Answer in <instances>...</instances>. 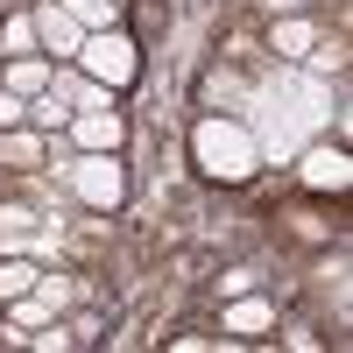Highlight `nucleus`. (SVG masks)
I'll use <instances>...</instances> for the list:
<instances>
[{
  "label": "nucleus",
  "instance_id": "nucleus-11",
  "mask_svg": "<svg viewBox=\"0 0 353 353\" xmlns=\"http://www.w3.org/2000/svg\"><path fill=\"white\" fill-rule=\"evenodd\" d=\"M269 43H276V57H304V50L318 43V28H311L304 14H276V36H269Z\"/></svg>",
  "mask_w": 353,
  "mask_h": 353
},
{
  "label": "nucleus",
  "instance_id": "nucleus-2",
  "mask_svg": "<svg viewBox=\"0 0 353 353\" xmlns=\"http://www.w3.org/2000/svg\"><path fill=\"white\" fill-rule=\"evenodd\" d=\"M71 64L92 78V85H106V92H121V85H134V71H141V50L121 36V28H92V36L78 43V57Z\"/></svg>",
  "mask_w": 353,
  "mask_h": 353
},
{
  "label": "nucleus",
  "instance_id": "nucleus-13",
  "mask_svg": "<svg viewBox=\"0 0 353 353\" xmlns=\"http://www.w3.org/2000/svg\"><path fill=\"white\" fill-rule=\"evenodd\" d=\"M36 261H14V254H0V304H14L21 297V290H36Z\"/></svg>",
  "mask_w": 353,
  "mask_h": 353
},
{
  "label": "nucleus",
  "instance_id": "nucleus-15",
  "mask_svg": "<svg viewBox=\"0 0 353 353\" xmlns=\"http://www.w3.org/2000/svg\"><path fill=\"white\" fill-rule=\"evenodd\" d=\"M36 297H43V304H50V311H64V304H71V297H78V290H71V283H64V276H36Z\"/></svg>",
  "mask_w": 353,
  "mask_h": 353
},
{
  "label": "nucleus",
  "instance_id": "nucleus-14",
  "mask_svg": "<svg viewBox=\"0 0 353 353\" xmlns=\"http://www.w3.org/2000/svg\"><path fill=\"white\" fill-rule=\"evenodd\" d=\"M57 8H71L85 28H113V14H121V0H57Z\"/></svg>",
  "mask_w": 353,
  "mask_h": 353
},
{
  "label": "nucleus",
  "instance_id": "nucleus-7",
  "mask_svg": "<svg viewBox=\"0 0 353 353\" xmlns=\"http://www.w3.org/2000/svg\"><path fill=\"white\" fill-rule=\"evenodd\" d=\"M304 184H311V191H346V184H353L346 149H311V156H304Z\"/></svg>",
  "mask_w": 353,
  "mask_h": 353
},
{
  "label": "nucleus",
  "instance_id": "nucleus-18",
  "mask_svg": "<svg viewBox=\"0 0 353 353\" xmlns=\"http://www.w3.org/2000/svg\"><path fill=\"white\" fill-rule=\"evenodd\" d=\"M304 8V0H269V14H297Z\"/></svg>",
  "mask_w": 353,
  "mask_h": 353
},
{
  "label": "nucleus",
  "instance_id": "nucleus-8",
  "mask_svg": "<svg viewBox=\"0 0 353 353\" xmlns=\"http://www.w3.org/2000/svg\"><path fill=\"white\" fill-rule=\"evenodd\" d=\"M50 78H57V64L36 50V57H8V92H21V99H36V92H50Z\"/></svg>",
  "mask_w": 353,
  "mask_h": 353
},
{
  "label": "nucleus",
  "instance_id": "nucleus-12",
  "mask_svg": "<svg viewBox=\"0 0 353 353\" xmlns=\"http://www.w3.org/2000/svg\"><path fill=\"white\" fill-rule=\"evenodd\" d=\"M0 57H36V14H8L0 21Z\"/></svg>",
  "mask_w": 353,
  "mask_h": 353
},
{
  "label": "nucleus",
  "instance_id": "nucleus-17",
  "mask_svg": "<svg viewBox=\"0 0 353 353\" xmlns=\"http://www.w3.org/2000/svg\"><path fill=\"white\" fill-rule=\"evenodd\" d=\"M254 283H261L254 269H233V276H219V290H226V297H241V290H254Z\"/></svg>",
  "mask_w": 353,
  "mask_h": 353
},
{
  "label": "nucleus",
  "instance_id": "nucleus-10",
  "mask_svg": "<svg viewBox=\"0 0 353 353\" xmlns=\"http://www.w3.org/2000/svg\"><path fill=\"white\" fill-rule=\"evenodd\" d=\"M0 163L36 170V163H43V134H36V128H0Z\"/></svg>",
  "mask_w": 353,
  "mask_h": 353
},
{
  "label": "nucleus",
  "instance_id": "nucleus-9",
  "mask_svg": "<svg viewBox=\"0 0 353 353\" xmlns=\"http://www.w3.org/2000/svg\"><path fill=\"white\" fill-rule=\"evenodd\" d=\"M71 113H78V106L50 85V92H36V99H28V128H36V134H64V128H71Z\"/></svg>",
  "mask_w": 353,
  "mask_h": 353
},
{
  "label": "nucleus",
  "instance_id": "nucleus-16",
  "mask_svg": "<svg viewBox=\"0 0 353 353\" xmlns=\"http://www.w3.org/2000/svg\"><path fill=\"white\" fill-rule=\"evenodd\" d=\"M0 128H28V99L8 92V85H0Z\"/></svg>",
  "mask_w": 353,
  "mask_h": 353
},
{
  "label": "nucleus",
  "instance_id": "nucleus-6",
  "mask_svg": "<svg viewBox=\"0 0 353 353\" xmlns=\"http://www.w3.org/2000/svg\"><path fill=\"white\" fill-rule=\"evenodd\" d=\"M269 325H276V304H269V297H254V290L226 297V318H219V332H233V339H261Z\"/></svg>",
  "mask_w": 353,
  "mask_h": 353
},
{
  "label": "nucleus",
  "instance_id": "nucleus-5",
  "mask_svg": "<svg viewBox=\"0 0 353 353\" xmlns=\"http://www.w3.org/2000/svg\"><path fill=\"white\" fill-rule=\"evenodd\" d=\"M85 36H92V28H85L71 8H57V0H43V8H36V50H50V57H64V64H71Z\"/></svg>",
  "mask_w": 353,
  "mask_h": 353
},
{
  "label": "nucleus",
  "instance_id": "nucleus-4",
  "mask_svg": "<svg viewBox=\"0 0 353 353\" xmlns=\"http://www.w3.org/2000/svg\"><path fill=\"white\" fill-rule=\"evenodd\" d=\"M64 141H71L78 156H85V149H121V141H128V121H121L113 106H78L71 128H64Z\"/></svg>",
  "mask_w": 353,
  "mask_h": 353
},
{
  "label": "nucleus",
  "instance_id": "nucleus-3",
  "mask_svg": "<svg viewBox=\"0 0 353 353\" xmlns=\"http://www.w3.org/2000/svg\"><path fill=\"white\" fill-rule=\"evenodd\" d=\"M64 184L78 191V205H92V212H113V205L128 198V170H121V149H85V156H71Z\"/></svg>",
  "mask_w": 353,
  "mask_h": 353
},
{
  "label": "nucleus",
  "instance_id": "nucleus-1",
  "mask_svg": "<svg viewBox=\"0 0 353 353\" xmlns=\"http://www.w3.org/2000/svg\"><path fill=\"white\" fill-rule=\"evenodd\" d=\"M191 163L205 176H219V184H241V176H254V163H261V141L241 121H226V113H205L191 128Z\"/></svg>",
  "mask_w": 353,
  "mask_h": 353
}]
</instances>
